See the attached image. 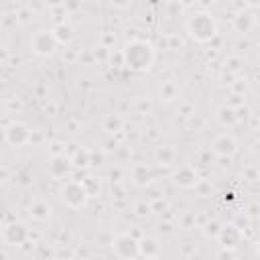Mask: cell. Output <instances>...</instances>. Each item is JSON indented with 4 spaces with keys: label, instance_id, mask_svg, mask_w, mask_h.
<instances>
[{
    "label": "cell",
    "instance_id": "6da1fadb",
    "mask_svg": "<svg viewBox=\"0 0 260 260\" xmlns=\"http://www.w3.org/2000/svg\"><path fill=\"white\" fill-rule=\"evenodd\" d=\"M122 59L124 65L134 71V73H144L154 65L156 59V49L150 41L146 39H132L124 45L122 49Z\"/></svg>",
    "mask_w": 260,
    "mask_h": 260
},
{
    "label": "cell",
    "instance_id": "7a4b0ae2",
    "mask_svg": "<svg viewBox=\"0 0 260 260\" xmlns=\"http://www.w3.org/2000/svg\"><path fill=\"white\" fill-rule=\"evenodd\" d=\"M187 35L195 41V43H209L217 37L219 32V22L217 18L211 14V12H205V10H199L195 14H191L187 18Z\"/></svg>",
    "mask_w": 260,
    "mask_h": 260
},
{
    "label": "cell",
    "instance_id": "3957f363",
    "mask_svg": "<svg viewBox=\"0 0 260 260\" xmlns=\"http://www.w3.org/2000/svg\"><path fill=\"white\" fill-rule=\"evenodd\" d=\"M61 201L69 207V209H83L89 201V193L85 191V187L81 185V181H75V179H69L61 185Z\"/></svg>",
    "mask_w": 260,
    "mask_h": 260
},
{
    "label": "cell",
    "instance_id": "277c9868",
    "mask_svg": "<svg viewBox=\"0 0 260 260\" xmlns=\"http://www.w3.org/2000/svg\"><path fill=\"white\" fill-rule=\"evenodd\" d=\"M30 51L37 55V57H51L55 51H57V39L53 35V30H47V28H39L37 32L30 35Z\"/></svg>",
    "mask_w": 260,
    "mask_h": 260
},
{
    "label": "cell",
    "instance_id": "5b68a950",
    "mask_svg": "<svg viewBox=\"0 0 260 260\" xmlns=\"http://www.w3.org/2000/svg\"><path fill=\"white\" fill-rule=\"evenodd\" d=\"M2 242L6 246H12V248H18V246H24L26 240L30 238V232L28 228L22 223V221H10L2 228Z\"/></svg>",
    "mask_w": 260,
    "mask_h": 260
},
{
    "label": "cell",
    "instance_id": "8992f818",
    "mask_svg": "<svg viewBox=\"0 0 260 260\" xmlns=\"http://www.w3.org/2000/svg\"><path fill=\"white\" fill-rule=\"evenodd\" d=\"M112 252H114V256H118L122 260L138 258V240L132 238L130 234H118L112 240Z\"/></svg>",
    "mask_w": 260,
    "mask_h": 260
},
{
    "label": "cell",
    "instance_id": "52a82bcc",
    "mask_svg": "<svg viewBox=\"0 0 260 260\" xmlns=\"http://www.w3.org/2000/svg\"><path fill=\"white\" fill-rule=\"evenodd\" d=\"M4 140L8 146H14V148H20L24 146L28 140H30V128L24 124V122H10L6 128H4Z\"/></svg>",
    "mask_w": 260,
    "mask_h": 260
},
{
    "label": "cell",
    "instance_id": "ba28073f",
    "mask_svg": "<svg viewBox=\"0 0 260 260\" xmlns=\"http://www.w3.org/2000/svg\"><path fill=\"white\" fill-rule=\"evenodd\" d=\"M171 179H173V183H175L179 189H197L199 183H201L199 173H197L195 167H191V165H183V167L175 169L173 175H171Z\"/></svg>",
    "mask_w": 260,
    "mask_h": 260
},
{
    "label": "cell",
    "instance_id": "9c48e42d",
    "mask_svg": "<svg viewBox=\"0 0 260 260\" xmlns=\"http://www.w3.org/2000/svg\"><path fill=\"white\" fill-rule=\"evenodd\" d=\"M215 240L223 250H236L244 240V232L236 223H221V230Z\"/></svg>",
    "mask_w": 260,
    "mask_h": 260
},
{
    "label": "cell",
    "instance_id": "30bf717a",
    "mask_svg": "<svg viewBox=\"0 0 260 260\" xmlns=\"http://www.w3.org/2000/svg\"><path fill=\"white\" fill-rule=\"evenodd\" d=\"M211 152H213L215 156H219V158H232V156L238 152V140H236L232 134L223 132V134H219V136L213 138V142H211Z\"/></svg>",
    "mask_w": 260,
    "mask_h": 260
},
{
    "label": "cell",
    "instance_id": "8fae6325",
    "mask_svg": "<svg viewBox=\"0 0 260 260\" xmlns=\"http://www.w3.org/2000/svg\"><path fill=\"white\" fill-rule=\"evenodd\" d=\"M73 165H71V158L65 154V152H59V154H53L49 165H47V171L53 179H63L71 173Z\"/></svg>",
    "mask_w": 260,
    "mask_h": 260
},
{
    "label": "cell",
    "instance_id": "7c38bea8",
    "mask_svg": "<svg viewBox=\"0 0 260 260\" xmlns=\"http://www.w3.org/2000/svg\"><path fill=\"white\" fill-rule=\"evenodd\" d=\"M232 26H234V30L238 32V35H250L252 30H254V26H256V14H254V10L250 8V10H240L236 16H234V20H232Z\"/></svg>",
    "mask_w": 260,
    "mask_h": 260
},
{
    "label": "cell",
    "instance_id": "4fadbf2b",
    "mask_svg": "<svg viewBox=\"0 0 260 260\" xmlns=\"http://www.w3.org/2000/svg\"><path fill=\"white\" fill-rule=\"evenodd\" d=\"M28 217L32 221H39V223H45L53 217V207L49 201L45 199H35L30 205H28Z\"/></svg>",
    "mask_w": 260,
    "mask_h": 260
},
{
    "label": "cell",
    "instance_id": "5bb4252c",
    "mask_svg": "<svg viewBox=\"0 0 260 260\" xmlns=\"http://www.w3.org/2000/svg\"><path fill=\"white\" fill-rule=\"evenodd\" d=\"M138 256L142 258H158L160 256V242L154 236H142L138 240Z\"/></svg>",
    "mask_w": 260,
    "mask_h": 260
},
{
    "label": "cell",
    "instance_id": "9a60e30c",
    "mask_svg": "<svg viewBox=\"0 0 260 260\" xmlns=\"http://www.w3.org/2000/svg\"><path fill=\"white\" fill-rule=\"evenodd\" d=\"M130 179H132V183H134L136 187H146V185L152 183L154 173H152V169H150L146 162H138V165L132 169Z\"/></svg>",
    "mask_w": 260,
    "mask_h": 260
},
{
    "label": "cell",
    "instance_id": "2e32d148",
    "mask_svg": "<svg viewBox=\"0 0 260 260\" xmlns=\"http://www.w3.org/2000/svg\"><path fill=\"white\" fill-rule=\"evenodd\" d=\"M215 120H217V124L219 126H223V128H232V126H236L238 124V118H236V110H234V106H221V108H217V112H215Z\"/></svg>",
    "mask_w": 260,
    "mask_h": 260
},
{
    "label": "cell",
    "instance_id": "e0dca14e",
    "mask_svg": "<svg viewBox=\"0 0 260 260\" xmlns=\"http://www.w3.org/2000/svg\"><path fill=\"white\" fill-rule=\"evenodd\" d=\"M156 156V162L158 165H165V167H171L177 162V148L173 144H160L154 152Z\"/></svg>",
    "mask_w": 260,
    "mask_h": 260
},
{
    "label": "cell",
    "instance_id": "ac0fdd59",
    "mask_svg": "<svg viewBox=\"0 0 260 260\" xmlns=\"http://www.w3.org/2000/svg\"><path fill=\"white\" fill-rule=\"evenodd\" d=\"M69 158H71V165L77 167V169H87V167H91V150L85 148V146H77V148L69 154Z\"/></svg>",
    "mask_w": 260,
    "mask_h": 260
},
{
    "label": "cell",
    "instance_id": "d6986e66",
    "mask_svg": "<svg viewBox=\"0 0 260 260\" xmlns=\"http://www.w3.org/2000/svg\"><path fill=\"white\" fill-rule=\"evenodd\" d=\"M102 130H106L108 134H120L124 130V118L118 114H106L102 120Z\"/></svg>",
    "mask_w": 260,
    "mask_h": 260
},
{
    "label": "cell",
    "instance_id": "ffe728a7",
    "mask_svg": "<svg viewBox=\"0 0 260 260\" xmlns=\"http://www.w3.org/2000/svg\"><path fill=\"white\" fill-rule=\"evenodd\" d=\"M53 35H55L57 43H63V45H69V43L75 39L73 28H71L69 24H65V22H59V24L53 28Z\"/></svg>",
    "mask_w": 260,
    "mask_h": 260
},
{
    "label": "cell",
    "instance_id": "44dd1931",
    "mask_svg": "<svg viewBox=\"0 0 260 260\" xmlns=\"http://www.w3.org/2000/svg\"><path fill=\"white\" fill-rule=\"evenodd\" d=\"M158 95H160V100H165V102H173V100H177V98L181 95V87H179L175 81H162V85H160V89H158Z\"/></svg>",
    "mask_w": 260,
    "mask_h": 260
},
{
    "label": "cell",
    "instance_id": "7402d4cb",
    "mask_svg": "<svg viewBox=\"0 0 260 260\" xmlns=\"http://www.w3.org/2000/svg\"><path fill=\"white\" fill-rule=\"evenodd\" d=\"M81 185L85 187V191L89 193V197L102 195V181H100V177H95V175H85V177L81 179Z\"/></svg>",
    "mask_w": 260,
    "mask_h": 260
},
{
    "label": "cell",
    "instance_id": "603a6c76",
    "mask_svg": "<svg viewBox=\"0 0 260 260\" xmlns=\"http://www.w3.org/2000/svg\"><path fill=\"white\" fill-rule=\"evenodd\" d=\"M177 225L181 228V230H193L195 225H197V213L195 211H183V213H179V217H177Z\"/></svg>",
    "mask_w": 260,
    "mask_h": 260
},
{
    "label": "cell",
    "instance_id": "cb8c5ba5",
    "mask_svg": "<svg viewBox=\"0 0 260 260\" xmlns=\"http://www.w3.org/2000/svg\"><path fill=\"white\" fill-rule=\"evenodd\" d=\"M244 69V59L240 55H230L225 61H223V71H230V73H240Z\"/></svg>",
    "mask_w": 260,
    "mask_h": 260
},
{
    "label": "cell",
    "instance_id": "d4e9b609",
    "mask_svg": "<svg viewBox=\"0 0 260 260\" xmlns=\"http://www.w3.org/2000/svg\"><path fill=\"white\" fill-rule=\"evenodd\" d=\"M219 230H221V221L219 219H209V221L203 223V234H205L207 240H215Z\"/></svg>",
    "mask_w": 260,
    "mask_h": 260
},
{
    "label": "cell",
    "instance_id": "484cf974",
    "mask_svg": "<svg viewBox=\"0 0 260 260\" xmlns=\"http://www.w3.org/2000/svg\"><path fill=\"white\" fill-rule=\"evenodd\" d=\"M134 108H136V112H138V114H150V112H152V108H154V104H152V100H150L148 95H140V98L136 100Z\"/></svg>",
    "mask_w": 260,
    "mask_h": 260
},
{
    "label": "cell",
    "instance_id": "4316f807",
    "mask_svg": "<svg viewBox=\"0 0 260 260\" xmlns=\"http://www.w3.org/2000/svg\"><path fill=\"white\" fill-rule=\"evenodd\" d=\"M165 41H167V49L169 51H181V49H185V41L179 35H167Z\"/></svg>",
    "mask_w": 260,
    "mask_h": 260
},
{
    "label": "cell",
    "instance_id": "83f0119b",
    "mask_svg": "<svg viewBox=\"0 0 260 260\" xmlns=\"http://www.w3.org/2000/svg\"><path fill=\"white\" fill-rule=\"evenodd\" d=\"M148 205H150V211L152 213H162L167 209V201H162V199H156V201H152Z\"/></svg>",
    "mask_w": 260,
    "mask_h": 260
},
{
    "label": "cell",
    "instance_id": "f1b7e54d",
    "mask_svg": "<svg viewBox=\"0 0 260 260\" xmlns=\"http://www.w3.org/2000/svg\"><path fill=\"white\" fill-rule=\"evenodd\" d=\"M134 211H136V215H140V217H142V215L150 213V205L140 201V203H136V205H134Z\"/></svg>",
    "mask_w": 260,
    "mask_h": 260
},
{
    "label": "cell",
    "instance_id": "f546056e",
    "mask_svg": "<svg viewBox=\"0 0 260 260\" xmlns=\"http://www.w3.org/2000/svg\"><path fill=\"white\" fill-rule=\"evenodd\" d=\"M179 112L185 116V118H189V116H193L195 114V108H193V104H181V108H179Z\"/></svg>",
    "mask_w": 260,
    "mask_h": 260
},
{
    "label": "cell",
    "instance_id": "4dcf8cb0",
    "mask_svg": "<svg viewBox=\"0 0 260 260\" xmlns=\"http://www.w3.org/2000/svg\"><path fill=\"white\" fill-rule=\"evenodd\" d=\"M110 4L114 8H128L132 4V0H110Z\"/></svg>",
    "mask_w": 260,
    "mask_h": 260
},
{
    "label": "cell",
    "instance_id": "1f68e13d",
    "mask_svg": "<svg viewBox=\"0 0 260 260\" xmlns=\"http://www.w3.org/2000/svg\"><path fill=\"white\" fill-rule=\"evenodd\" d=\"M16 20H18V22H22V24H26V22L30 20L28 10H20V12H18V16H16Z\"/></svg>",
    "mask_w": 260,
    "mask_h": 260
},
{
    "label": "cell",
    "instance_id": "d6a6232c",
    "mask_svg": "<svg viewBox=\"0 0 260 260\" xmlns=\"http://www.w3.org/2000/svg\"><path fill=\"white\" fill-rule=\"evenodd\" d=\"M8 179H10V169L0 167V183H4V181H8Z\"/></svg>",
    "mask_w": 260,
    "mask_h": 260
},
{
    "label": "cell",
    "instance_id": "836d02e7",
    "mask_svg": "<svg viewBox=\"0 0 260 260\" xmlns=\"http://www.w3.org/2000/svg\"><path fill=\"white\" fill-rule=\"evenodd\" d=\"M49 8H57V6H63L65 4V0H43Z\"/></svg>",
    "mask_w": 260,
    "mask_h": 260
},
{
    "label": "cell",
    "instance_id": "e575fe53",
    "mask_svg": "<svg viewBox=\"0 0 260 260\" xmlns=\"http://www.w3.org/2000/svg\"><path fill=\"white\" fill-rule=\"evenodd\" d=\"M114 41H116V37H114V35H104V37H102V43H104V47H108V45H114Z\"/></svg>",
    "mask_w": 260,
    "mask_h": 260
},
{
    "label": "cell",
    "instance_id": "d590c367",
    "mask_svg": "<svg viewBox=\"0 0 260 260\" xmlns=\"http://www.w3.org/2000/svg\"><path fill=\"white\" fill-rule=\"evenodd\" d=\"M232 87H234V89H238V95L246 91V83H232Z\"/></svg>",
    "mask_w": 260,
    "mask_h": 260
},
{
    "label": "cell",
    "instance_id": "8d00e7d4",
    "mask_svg": "<svg viewBox=\"0 0 260 260\" xmlns=\"http://www.w3.org/2000/svg\"><path fill=\"white\" fill-rule=\"evenodd\" d=\"M244 4H246L248 8H252V10H254V8L260 4V0H244Z\"/></svg>",
    "mask_w": 260,
    "mask_h": 260
},
{
    "label": "cell",
    "instance_id": "74e56055",
    "mask_svg": "<svg viewBox=\"0 0 260 260\" xmlns=\"http://www.w3.org/2000/svg\"><path fill=\"white\" fill-rule=\"evenodd\" d=\"M256 209H258V205L254 203V205L250 207V211H248V215H250V217H256V215H258V211H256Z\"/></svg>",
    "mask_w": 260,
    "mask_h": 260
},
{
    "label": "cell",
    "instance_id": "f35d334b",
    "mask_svg": "<svg viewBox=\"0 0 260 260\" xmlns=\"http://www.w3.org/2000/svg\"><path fill=\"white\" fill-rule=\"evenodd\" d=\"M120 175H122V171H120V169H112V171H110V177H112V181H114V177H120Z\"/></svg>",
    "mask_w": 260,
    "mask_h": 260
},
{
    "label": "cell",
    "instance_id": "ab89813d",
    "mask_svg": "<svg viewBox=\"0 0 260 260\" xmlns=\"http://www.w3.org/2000/svg\"><path fill=\"white\" fill-rule=\"evenodd\" d=\"M4 91H6V83L0 79V93H4Z\"/></svg>",
    "mask_w": 260,
    "mask_h": 260
}]
</instances>
